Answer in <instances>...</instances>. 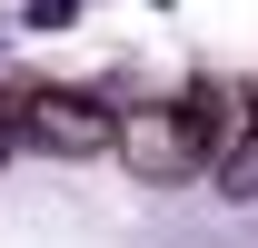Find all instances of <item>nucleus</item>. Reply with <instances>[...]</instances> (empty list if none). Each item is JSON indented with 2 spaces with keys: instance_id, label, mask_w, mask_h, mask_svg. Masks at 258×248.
I'll list each match as a JSON object with an SVG mask.
<instances>
[{
  "instance_id": "2",
  "label": "nucleus",
  "mask_w": 258,
  "mask_h": 248,
  "mask_svg": "<svg viewBox=\"0 0 258 248\" xmlns=\"http://www.w3.org/2000/svg\"><path fill=\"white\" fill-rule=\"evenodd\" d=\"M20 129H30L40 149H119V119L99 109V99H80V90H30L20 99Z\"/></svg>"
},
{
  "instance_id": "1",
  "label": "nucleus",
  "mask_w": 258,
  "mask_h": 248,
  "mask_svg": "<svg viewBox=\"0 0 258 248\" xmlns=\"http://www.w3.org/2000/svg\"><path fill=\"white\" fill-rule=\"evenodd\" d=\"M209 99H189V109H139V119H119V159L139 169V179H179V169H199V149H209Z\"/></svg>"
}]
</instances>
